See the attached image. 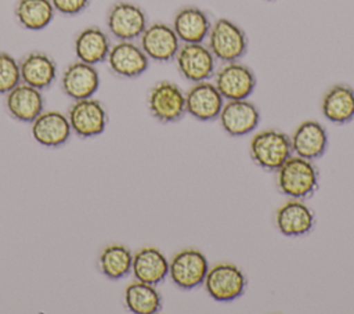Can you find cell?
<instances>
[{"mask_svg": "<svg viewBox=\"0 0 354 314\" xmlns=\"http://www.w3.org/2000/svg\"><path fill=\"white\" fill-rule=\"evenodd\" d=\"M318 177V169L311 160L292 155L277 170V187L290 199H306L317 191Z\"/></svg>", "mask_w": 354, "mask_h": 314, "instance_id": "1", "label": "cell"}, {"mask_svg": "<svg viewBox=\"0 0 354 314\" xmlns=\"http://www.w3.org/2000/svg\"><path fill=\"white\" fill-rule=\"evenodd\" d=\"M252 160L267 172H277L293 154L290 137L277 129L256 133L249 144Z\"/></svg>", "mask_w": 354, "mask_h": 314, "instance_id": "2", "label": "cell"}, {"mask_svg": "<svg viewBox=\"0 0 354 314\" xmlns=\"http://www.w3.org/2000/svg\"><path fill=\"white\" fill-rule=\"evenodd\" d=\"M206 40L214 58L221 62L239 61L249 44L245 30L227 18H218L212 24Z\"/></svg>", "mask_w": 354, "mask_h": 314, "instance_id": "3", "label": "cell"}, {"mask_svg": "<svg viewBox=\"0 0 354 314\" xmlns=\"http://www.w3.org/2000/svg\"><path fill=\"white\" fill-rule=\"evenodd\" d=\"M148 109L162 123L178 122L187 113L185 93L174 82L160 80L148 93Z\"/></svg>", "mask_w": 354, "mask_h": 314, "instance_id": "4", "label": "cell"}, {"mask_svg": "<svg viewBox=\"0 0 354 314\" xmlns=\"http://www.w3.org/2000/svg\"><path fill=\"white\" fill-rule=\"evenodd\" d=\"M203 285L212 299L217 302H231L243 295L248 279L238 266L232 263H218L209 267Z\"/></svg>", "mask_w": 354, "mask_h": 314, "instance_id": "5", "label": "cell"}, {"mask_svg": "<svg viewBox=\"0 0 354 314\" xmlns=\"http://www.w3.org/2000/svg\"><path fill=\"white\" fill-rule=\"evenodd\" d=\"M209 271L206 256L194 248L177 252L169 261V277L180 289H194L203 284Z\"/></svg>", "mask_w": 354, "mask_h": 314, "instance_id": "6", "label": "cell"}, {"mask_svg": "<svg viewBox=\"0 0 354 314\" xmlns=\"http://www.w3.org/2000/svg\"><path fill=\"white\" fill-rule=\"evenodd\" d=\"M174 59L180 75L191 83L209 80L216 73V58L203 43H183Z\"/></svg>", "mask_w": 354, "mask_h": 314, "instance_id": "7", "label": "cell"}, {"mask_svg": "<svg viewBox=\"0 0 354 314\" xmlns=\"http://www.w3.org/2000/svg\"><path fill=\"white\" fill-rule=\"evenodd\" d=\"M214 86L224 100H246L256 87V75L245 64L239 61L224 62L214 73Z\"/></svg>", "mask_w": 354, "mask_h": 314, "instance_id": "8", "label": "cell"}, {"mask_svg": "<svg viewBox=\"0 0 354 314\" xmlns=\"http://www.w3.org/2000/svg\"><path fill=\"white\" fill-rule=\"evenodd\" d=\"M144 10L130 1H116L106 14V26L118 40H136L147 28Z\"/></svg>", "mask_w": 354, "mask_h": 314, "instance_id": "9", "label": "cell"}, {"mask_svg": "<svg viewBox=\"0 0 354 314\" xmlns=\"http://www.w3.org/2000/svg\"><path fill=\"white\" fill-rule=\"evenodd\" d=\"M68 120L72 131L82 138H90L101 134L108 122L104 105L94 98L75 101L68 111Z\"/></svg>", "mask_w": 354, "mask_h": 314, "instance_id": "10", "label": "cell"}, {"mask_svg": "<svg viewBox=\"0 0 354 314\" xmlns=\"http://www.w3.org/2000/svg\"><path fill=\"white\" fill-rule=\"evenodd\" d=\"M180 43L173 26L165 22L147 25L140 36V47L149 59L156 62L173 61L181 46Z\"/></svg>", "mask_w": 354, "mask_h": 314, "instance_id": "11", "label": "cell"}, {"mask_svg": "<svg viewBox=\"0 0 354 314\" xmlns=\"http://www.w3.org/2000/svg\"><path fill=\"white\" fill-rule=\"evenodd\" d=\"M224 98L209 80L194 83L185 93V111L194 119L210 122L218 118Z\"/></svg>", "mask_w": 354, "mask_h": 314, "instance_id": "12", "label": "cell"}, {"mask_svg": "<svg viewBox=\"0 0 354 314\" xmlns=\"http://www.w3.org/2000/svg\"><path fill=\"white\" fill-rule=\"evenodd\" d=\"M109 69L120 77H138L149 66V58L133 40H119L111 46L106 57Z\"/></svg>", "mask_w": 354, "mask_h": 314, "instance_id": "13", "label": "cell"}, {"mask_svg": "<svg viewBox=\"0 0 354 314\" xmlns=\"http://www.w3.org/2000/svg\"><path fill=\"white\" fill-rule=\"evenodd\" d=\"M223 130L232 137H242L252 133L260 123L257 107L246 100L227 101L218 115Z\"/></svg>", "mask_w": 354, "mask_h": 314, "instance_id": "14", "label": "cell"}, {"mask_svg": "<svg viewBox=\"0 0 354 314\" xmlns=\"http://www.w3.org/2000/svg\"><path fill=\"white\" fill-rule=\"evenodd\" d=\"M61 87L73 101L93 97L100 87V75L95 65L79 59L69 64L62 73Z\"/></svg>", "mask_w": 354, "mask_h": 314, "instance_id": "15", "label": "cell"}, {"mask_svg": "<svg viewBox=\"0 0 354 314\" xmlns=\"http://www.w3.org/2000/svg\"><path fill=\"white\" fill-rule=\"evenodd\" d=\"M275 224L285 237H301L313 230L315 216L301 199H290L277 209Z\"/></svg>", "mask_w": 354, "mask_h": 314, "instance_id": "16", "label": "cell"}, {"mask_svg": "<svg viewBox=\"0 0 354 314\" xmlns=\"http://www.w3.org/2000/svg\"><path fill=\"white\" fill-rule=\"evenodd\" d=\"M8 113L19 122H33L44 109L41 90L19 83L6 94Z\"/></svg>", "mask_w": 354, "mask_h": 314, "instance_id": "17", "label": "cell"}, {"mask_svg": "<svg viewBox=\"0 0 354 314\" xmlns=\"http://www.w3.org/2000/svg\"><path fill=\"white\" fill-rule=\"evenodd\" d=\"M295 155L308 160L321 158L328 148V133L317 120L301 122L290 137Z\"/></svg>", "mask_w": 354, "mask_h": 314, "instance_id": "18", "label": "cell"}, {"mask_svg": "<svg viewBox=\"0 0 354 314\" xmlns=\"http://www.w3.org/2000/svg\"><path fill=\"white\" fill-rule=\"evenodd\" d=\"M171 26L180 41L203 43L207 39L212 22L206 11L195 6H187L176 12Z\"/></svg>", "mask_w": 354, "mask_h": 314, "instance_id": "19", "label": "cell"}, {"mask_svg": "<svg viewBox=\"0 0 354 314\" xmlns=\"http://www.w3.org/2000/svg\"><path fill=\"white\" fill-rule=\"evenodd\" d=\"M71 131L72 129L68 116L59 111L41 112L32 122V136L44 147H59L65 144Z\"/></svg>", "mask_w": 354, "mask_h": 314, "instance_id": "20", "label": "cell"}, {"mask_svg": "<svg viewBox=\"0 0 354 314\" xmlns=\"http://www.w3.org/2000/svg\"><path fill=\"white\" fill-rule=\"evenodd\" d=\"M131 273L137 281L158 285L169 275V260L153 246H145L133 256Z\"/></svg>", "mask_w": 354, "mask_h": 314, "instance_id": "21", "label": "cell"}, {"mask_svg": "<svg viewBox=\"0 0 354 314\" xmlns=\"http://www.w3.org/2000/svg\"><path fill=\"white\" fill-rule=\"evenodd\" d=\"M21 82L35 89H48L57 76V64L46 53L32 51L19 61Z\"/></svg>", "mask_w": 354, "mask_h": 314, "instance_id": "22", "label": "cell"}, {"mask_svg": "<svg viewBox=\"0 0 354 314\" xmlns=\"http://www.w3.org/2000/svg\"><path fill=\"white\" fill-rule=\"evenodd\" d=\"M322 115L332 123L344 124L354 119V89L348 84H333L322 95Z\"/></svg>", "mask_w": 354, "mask_h": 314, "instance_id": "23", "label": "cell"}, {"mask_svg": "<svg viewBox=\"0 0 354 314\" xmlns=\"http://www.w3.org/2000/svg\"><path fill=\"white\" fill-rule=\"evenodd\" d=\"M73 48L79 61L97 65L106 61L111 43L102 29L97 26H88L77 33Z\"/></svg>", "mask_w": 354, "mask_h": 314, "instance_id": "24", "label": "cell"}, {"mask_svg": "<svg viewBox=\"0 0 354 314\" xmlns=\"http://www.w3.org/2000/svg\"><path fill=\"white\" fill-rule=\"evenodd\" d=\"M51 0H18L15 4V18L28 30H41L54 18Z\"/></svg>", "mask_w": 354, "mask_h": 314, "instance_id": "25", "label": "cell"}, {"mask_svg": "<svg viewBox=\"0 0 354 314\" xmlns=\"http://www.w3.org/2000/svg\"><path fill=\"white\" fill-rule=\"evenodd\" d=\"M124 303L134 314H155L162 308V297L155 285L137 279L126 286Z\"/></svg>", "mask_w": 354, "mask_h": 314, "instance_id": "26", "label": "cell"}, {"mask_svg": "<svg viewBox=\"0 0 354 314\" xmlns=\"http://www.w3.org/2000/svg\"><path fill=\"white\" fill-rule=\"evenodd\" d=\"M133 255L130 249L122 243L106 245L98 259L101 273L109 279H120L131 271Z\"/></svg>", "mask_w": 354, "mask_h": 314, "instance_id": "27", "label": "cell"}, {"mask_svg": "<svg viewBox=\"0 0 354 314\" xmlns=\"http://www.w3.org/2000/svg\"><path fill=\"white\" fill-rule=\"evenodd\" d=\"M21 83L19 62L8 53H0V94H7Z\"/></svg>", "mask_w": 354, "mask_h": 314, "instance_id": "28", "label": "cell"}, {"mask_svg": "<svg viewBox=\"0 0 354 314\" xmlns=\"http://www.w3.org/2000/svg\"><path fill=\"white\" fill-rule=\"evenodd\" d=\"M55 11L64 15H76L87 8L90 0H51Z\"/></svg>", "mask_w": 354, "mask_h": 314, "instance_id": "29", "label": "cell"}, {"mask_svg": "<svg viewBox=\"0 0 354 314\" xmlns=\"http://www.w3.org/2000/svg\"><path fill=\"white\" fill-rule=\"evenodd\" d=\"M266 1H274V0H266Z\"/></svg>", "mask_w": 354, "mask_h": 314, "instance_id": "30", "label": "cell"}]
</instances>
